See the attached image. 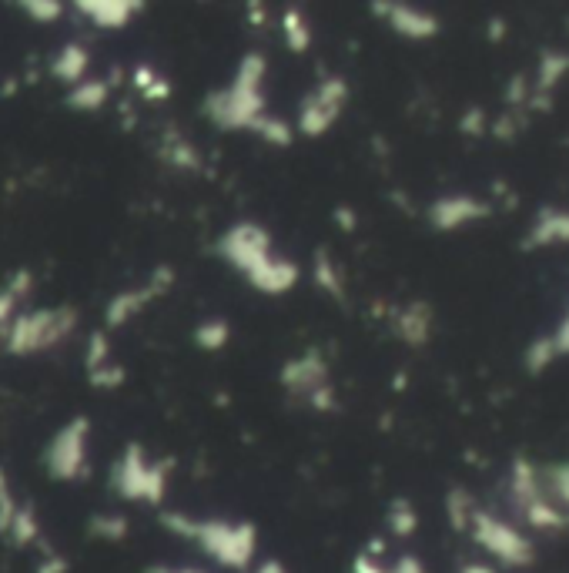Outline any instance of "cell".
I'll return each mask as SVG.
<instances>
[{
  "instance_id": "6da1fadb",
  "label": "cell",
  "mask_w": 569,
  "mask_h": 573,
  "mask_svg": "<svg viewBox=\"0 0 569 573\" xmlns=\"http://www.w3.org/2000/svg\"><path fill=\"white\" fill-rule=\"evenodd\" d=\"M218 259H225L231 269L241 272L255 292L262 295H285L298 285V265L292 259L272 252V235L258 222H235L218 235L215 242Z\"/></svg>"
},
{
  "instance_id": "7a4b0ae2",
  "label": "cell",
  "mask_w": 569,
  "mask_h": 573,
  "mask_svg": "<svg viewBox=\"0 0 569 573\" xmlns=\"http://www.w3.org/2000/svg\"><path fill=\"white\" fill-rule=\"evenodd\" d=\"M158 523L175 537L198 543V550L225 570H248L255 563L258 527L252 520H198L178 510H161Z\"/></svg>"
},
{
  "instance_id": "3957f363",
  "label": "cell",
  "mask_w": 569,
  "mask_h": 573,
  "mask_svg": "<svg viewBox=\"0 0 569 573\" xmlns=\"http://www.w3.org/2000/svg\"><path fill=\"white\" fill-rule=\"evenodd\" d=\"M265 54L248 51L238 61L235 78L228 81V88L211 91L201 111L215 124L218 131H255V124L265 118Z\"/></svg>"
},
{
  "instance_id": "277c9868",
  "label": "cell",
  "mask_w": 569,
  "mask_h": 573,
  "mask_svg": "<svg viewBox=\"0 0 569 573\" xmlns=\"http://www.w3.org/2000/svg\"><path fill=\"white\" fill-rule=\"evenodd\" d=\"M171 466H175V460H151L141 443H124L118 460L111 463L108 486L124 503L161 506L168 493Z\"/></svg>"
},
{
  "instance_id": "5b68a950",
  "label": "cell",
  "mask_w": 569,
  "mask_h": 573,
  "mask_svg": "<svg viewBox=\"0 0 569 573\" xmlns=\"http://www.w3.org/2000/svg\"><path fill=\"white\" fill-rule=\"evenodd\" d=\"M77 329L74 305H57V309H34L17 312L11 326L0 332L7 356H41L71 336Z\"/></svg>"
},
{
  "instance_id": "8992f818",
  "label": "cell",
  "mask_w": 569,
  "mask_h": 573,
  "mask_svg": "<svg viewBox=\"0 0 569 573\" xmlns=\"http://www.w3.org/2000/svg\"><path fill=\"white\" fill-rule=\"evenodd\" d=\"M278 382H282L292 396L305 399V406L315 409V413H335V409H339L335 386L329 382V362H325V356L318 349H308L302 356L288 359L282 372H278Z\"/></svg>"
},
{
  "instance_id": "52a82bcc",
  "label": "cell",
  "mask_w": 569,
  "mask_h": 573,
  "mask_svg": "<svg viewBox=\"0 0 569 573\" xmlns=\"http://www.w3.org/2000/svg\"><path fill=\"white\" fill-rule=\"evenodd\" d=\"M88 443L91 419L71 416L44 446V470L54 483H74L88 476Z\"/></svg>"
},
{
  "instance_id": "ba28073f",
  "label": "cell",
  "mask_w": 569,
  "mask_h": 573,
  "mask_svg": "<svg viewBox=\"0 0 569 573\" xmlns=\"http://www.w3.org/2000/svg\"><path fill=\"white\" fill-rule=\"evenodd\" d=\"M345 101H349V84L339 74H329L322 78V84L305 94L302 104H298V121L295 131L305 138H322L325 131H332V124L339 121V114L345 111Z\"/></svg>"
},
{
  "instance_id": "9c48e42d",
  "label": "cell",
  "mask_w": 569,
  "mask_h": 573,
  "mask_svg": "<svg viewBox=\"0 0 569 573\" xmlns=\"http://www.w3.org/2000/svg\"><path fill=\"white\" fill-rule=\"evenodd\" d=\"M171 285H175V269H171V265H158V269L151 272L148 282H141V285H134V289H124V292L114 295V299L108 302V309H104V326H108V329L128 326L134 315H141L151 302H158L161 295H168Z\"/></svg>"
},
{
  "instance_id": "30bf717a",
  "label": "cell",
  "mask_w": 569,
  "mask_h": 573,
  "mask_svg": "<svg viewBox=\"0 0 569 573\" xmlns=\"http://www.w3.org/2000/svg\"><path fill=\"white\" fill-rule=\"evenodd\" d=\"M469 530L479 547H486L493 557L509 563V567H523V563L533 560V547H529V540L523 533L513 530L509 523H499L496 517H489V513H482V510L472 513Z\"/></svg>"
},
{
  "instance_id": "8fae6325",
  "label": "cell",
  "mask_w": 569,
  "mask_h": 573,
  "mask_svg": "<svg viewBox=\"0 0 569 573\" xmlns=\"http://www.w3.org/2000/svg\"><path fill=\"white\" fill-rule=\"evenodd\" d=\"M372 11L385 17L389 27L405 41H429V37L439 34V17L429 11H416V7L405 4H372Z\"/></svg>"
},
{
  "instance_id": "7c38bea8",
  "label": "cell",
  "mask_w": 569,
  "mask_h": 573,
  "mask_svg": "<svg viewBox=\"0 0 569 573\" xmlns=\"http://www.w3.org/2000/svg\"><path fill=\"white\" fill-rule=\"evenodd\" d=\"M489 215V205L479 202V198H436L429 205V225L436 232H456L466 222H476V218H486Z\"/></svg>"
},
{
  "instance_id": "4fadbf2b",
  "label": "cell",
  "mask_w": 569,
  "mask_h": 573,
  "mask_svg": "<svg viewBox=\"0 0 569 573\" xmlns=\"http://www.w3.org/2000/svg\"><path fill=\"white\" fill-rule=\"evenodd\" d=\"M74 11L91 21L98 31H121L134 21V14L141 11L138 0H77Z\"/></svg>"
},
{
  "instance_id": "5bb4252c",
  "label": "cell",
  "mask_w": 569,
  "mask_h": 573,
  "mask_svg": "<svg viewBox=\"0 0 569 573\" xmlns=\"http://www.w3.org/2000/svg\"><path fill=\"white\" fill-rule=\"evenodd\" d=\"M88 68H91V51L81 41H67L51 61V74L61 84H67V88H77V84L88 78Z\"/></svg>"
},
{
  "instance_id": "9a60e30c",
  "label": "cell",
  "mask_w": 569,
  "mask_h": 573,
  "mask_svg": "<svg viewBox=\"0 0 569 573\" xmlns=\"http://www.w3.org/2000/svg\"><path fill=\"white\" fill-rule=\"evenodd\" d=\"M395 332L405 346H426L429 332H432V309L422 302H412L395 315Z\"/></svg>"
},
{
  "instance_id": "2e32d148",
  "label": "cell",
  "mask_w": 569,
  "mask_h": 573,
  "mask_svg": "<svg viewBox=\"0 0 569 573\" xmlns=\"http://www.w3.org/2000/svg\"><path fill=\"white\" fill-rule=\"evenodd\" d=\"M31 292H34V275H31V269H17L11 279L0 285V332L11 326V319L17 315V305H21Z\"/></svg>"
},
{
  "instance_id": "e0dca14e",
  "label": "cell",
  "mask_w": 569,
  "mask_h": 573,
  "mask_svg": "<svg viewBox=\"0 0 569 573\" xmlns=\"http://www.w3.org/2000/svg\"><path fill=\"white\" fill-rule=\"evenodd\" d=\"M161 158H165V165L178 168V171H201V158H198L195 145L175 128H168L165 138H161Z\"/></svg>"
},
{
  "instance_id": "ac0fdd59",
  "label": "cell",
  "mask_w": 569,
  "mask_h": 573,
  "mask_svg": "<svg viewBox=\"0 0 569 573\" xmlns=\"http://www.w3.org/2000/svg\"><path fill=\"white\" fill-rule=\"evenodd\" d=\"M108 81H101V78H84L77 88H71V94L64 98V104L71 111H81V114H94V111H101L104 104H108Z\"/></svg>"
},
{
  "instance_id": "d6986e66",
  "label": "cell",
  "mask_w": 569,
  "mask_h": 573,
  "mask_svg": "<svg viewBox=\"0 0 569 573\" xmlns=\"http://www.w3.org/2000/svg\"><path fill=\"white\" fill-rule=\"evenodd\" d=\"M4 540L11 543V547H31V543H41V520H37V510L31 503H21L11 520V527H7Z\"/></svg>"
},
{
  "instance_id": "ffe728a7",
  "label": "cell",
  "mask_w": 569,
  "mask_h": 573,
  "mask_svg": "<svg viewBox=\"0 0 569 573\" xmlns=\"http://www.w3.org/2000/svg\"><path fill=\"white\" fill-rule=\"evenodd\" d=\"M315 285L325 295H332L335 302H345V282H342V269L335 265V259L325 248L315 252Z\"/></svg>"
},
{
  "instance_id": "44dd1931",
  "label": "cell",
  "mask_w": 569,
  "mask_h": 573,
  "mask_svg": "<svg viewBox=\"0 0 569 573\" xmlns=\"http://www.w3.org/2000/svg\"><path fill=\"white\" fill-rule=\"evenodd\" d=\"M549 242H569V215L566 212H543L536 228L529 232V248L549 245Z\"/></svg>"
},
{
  "instance_id": "7402d4cb",
  "label": "cell",
  "mask_w": 569,
  "mask_h": 573,
  "mask_svg": "<svg viewBox=\"0 0 569 573\" xmlns=\"http://www.w3.org/2000/svg\"><path fill=\"white\" fill-rule=\"evenodd\" d=\"M282 34L292 54H305L308 47H312V24H308V17L302 11H295V7H288L282 14Z\"/></svg>"
},
{
  "instance_id": "603a6c76",
  "label": "cell",
  "mask_w": 569,
  "mask_h": 573,
  "mask_svg": "<svg viewBox=\"0 0 569 573\" xmlns=\"http://www.w3.org/2000/svg\"><path fill=\"white\" fill-rule=\"evenodd\" d=\"M88 533L94 540H104V543H121L128 540L131 533V523L124 513H94L88 520Z\"/></svg>"
},
{
  "instance_id": "cb8c5ba5",
  "label": "cell",
  "mask_w": 569,
  "mask_h": 573,
  "mask_svg": "<svg viewBox=\"0 0 569 573\" xmlns=\"http://www.w3.org/2000/svg\"><path fill=\"white\" fill-rule=\"evenodd\" d=\"M228 339H231V326L225 319H205V322H198L195 332H191V342H195L198 349H205V352L225 349Z\"/></svg>"
},
{
  "instance_id": "d4e9b609",
  "label": "cell",
  "mask_w": 569,
  "mask_h": 573,
  "mask_svg": "<svg viewBox=\"0 0 569 573\" xmlns=\"http://www.w3.org/2000/svg\"><path fill=\"white\" fill-rule=\"evenodd\" d=\"M255 138H262L265 145H272V148H288L295 141V128L288 124L285 118H275V114H265L262 121L255 124V131H252Z\"/></svg>"
},
{
  "instance_id": "484cf974",
  "label": "cell",
  "mask_w": 569,
  "mask_h": 573,
  "mask_svg": "<svg viewBox=\"0 0 569 573\" xmlns=\"http://www.w3.org/2000/svg\"><path fill=\"white\" fill-rule=\"evenodd\" d=\"M134 88H138L148 101H165V98H171V84L161 78V74L154 71L151 64H141V68L134 71Z\"/></svg>"
},
{
  "instance_id": "4316f807",
  "label": "cell",
  "mask_w": 569,
  "mask_h": 573,
  "mask_svg": "<svg viewBox=\"0 0 569 573\" xmlns=\"http://www.w3.org/2000/svg\"><path fill=\"white\" fill-rule=\"evenodd\" d=\"M419 527V513L416 506H412L409 500H395L389 506V530L395 533V537H412Z\"/></svg>"
},
{
  "instance_id": "83f0119b",
  "label": "cell",
  "mask_w": 569,
  "mask_h": 573,
  "mask_svg": "<svg viewBox=\"0 0 569 573\" xmlns=\"http://www.w3.org/2000/svg\"><path fill=\"white\" fill-rule=\"evenodd\" d=\"M569 71V54H543V68H539V81H536V91L546 94L549 88H556V81L563 78V74Z\"/></svg>"
},
{
  "instance_id": "f1b7e54d",
  "label": "cell",
  "mask_w": 569,
  "mask_h": 573,
  "mask_svg": "<svg viewBox=\"0 0 569 573\" xmlns=\"http://www.w3.org/2000/svg\"><path fill=\"white\" fill-rule=\"evenodd\" d=\"M21 11L31 17L34 24H54L64 17V4L61 0H24Z\"/></svg>"
},
{
  "instance_id": "f546056e",
  "label": "cell",
  "mask_w": 569,
  "mask_h": 573,
  "mask_svg": "<svg viewBox=\"0 0 569 573\" xmlns=\"http://www.w3.org/2000/svg\"><path fill=\"white\" fill-rule=\"evenodd\" d=\"M111 359V342L104 332H91L88 336V349H84V366H88V372L94 369H101V366H108Z\"/></svg>"
},
{
  "instance_id": "4dcf8cb0",
  "label": "cell",
  "mask_w": 569,
  "mask_h": 573,
  "mask_svg": "<svg viewBox=\"0 0 569 573\" xmlns=\"http://www.w3.org/2000/svg\"><path fill=\"white\" fill-rule=\"evenodd\" d=\"M446 510H449L452 527H456V530H466V527H469V520H472V513H476V506H472V500H469L466 493L452 490V493L446 496Z\"/></svg>"
},
{
  "instance_id": "1f68e13d",
  "label": "cell",
  "mask_w": 569,
  "mask_h": 573,
  "mask_svg": "<svg viewBox=\"0 0 569 573\" xmlns=\"http://www.w3.org/2000/svg\"><path fill=\"white\" fill-rule=\"evenodd\" d=\"M124 379H128V369H124L121 362H108V366L88 372V382L94 389H121Z\"/></svg>"
},
{
  "instance_id": "d6a6232c",
  "label": "cell",
  "mask_w": 569,
  "mask_h": 573,
  "mask_svg": "<svg viewBox=\"0 0 569 573\" xmlns=\"http://www.w3.org/2000/svg\"><path fill=\"white\" fill-rule=\"evenodd\" d=\"M17 506H21V503L14 500L11 480H7L4 466H0V537H4V533H7V527H11V520H14Z\"/></svg>"
},
{
  "instance_id": "836d02e7",
  "label": "cell",
  "mask_w": 569,
  "mask_h": 573,
  "mask_svg": "<svg viewBox=\"0 0 569 573\" xmlns=\"http://www.w3.org/2000/svg\"><path fill=\"white\" fill-rule=\"evenodd\" d=\"M352 573H389V563H382V557H372V553H355L352 560Z\"/></svg>"
},
{
  "instance_id": "e575fe53",
  "label": "cell",
  "mask_w": 569,
  "mask_h": 573,
  "mask_svg": "<svg viewBox=\"0 0 569 573\" xmlns=\"http://www.w3.org/2000/svg\"><path fill=\"white\" fill-rule=\"evenodd\" d=\"M389 573H426V567H422V560L416 553H402L399 560L389 563Z\"/></svg>"
},
{
  "instance_id": "d590c367",
  "label": "cell",
  "mask_w": 569,
  "mask_h": 573,
  "mask_svg": "<svg viewBox=\"0 0 569 573\" xmlns=\"http://www.w3.org/2000/svg\"><path fill=\"white\" fill-rule=\"evenodd\" d=\"M37 573H67V560L61 557V553H44V560L37 563Z\"/></svg>"
},
{
  "instance_id": "8d00e7d4",
  "label": "cell",
  "mask_w": 569,
  "mask_h": 573,
  "mask_svg": "<svg viewBox=\"0 0 569 573\" xmlns=\"http://www.w3.org/2000/svg\"><path fill=\"white\" fill-rule=\"evenodd\" d=\"M144 573H208V570H201V567H171V563H151Z\"/></svg>"
},
{
  "instance_id": "74e56055",
  "label": "cell",
  "mask_w": 569,
  "mask_h": 573,
  "mask_svg": "<svg viewBox=\"0 0 569 573\" xmlns=\"http://www.w3.org/2000/svg\"><path fill=\"white\" fill-rule=\"evenodd\" d=\"M248 573H292V570H288L282 560H262L258 567H252Z\"/></svg>"
},
{
  "instance_id": "f35d334b",
  "label": "cell",
  "mask_w": 569,
  "mask_h": 573,
  "mask_svg": "<svg viewBox=\"0 0 569 573\" xmlns=\"http://www.w3.org/2000/svg\"><path fill=\"white\" fill-rule=\"evenodd\" d=\"M248 11H252V17H248L252 24H262V21H265V17H262V4H252Z\"/></svg>"
},
{
  "instance_id": "ab89813d",
  "label": "cell",
  "mask_w": 569,
  "mask_h": 573,
  "mask_svg": "<svg viewBox=\"0 0 569 573\" xmlns=\"http://www.w3.org/2000/svg\"><path fill=\"white\" fill-rule=\"evenodd\" d=\"M462 573H493V570L482 567V563H469V567H462Z\"/></svg>"
}]
</instances>
